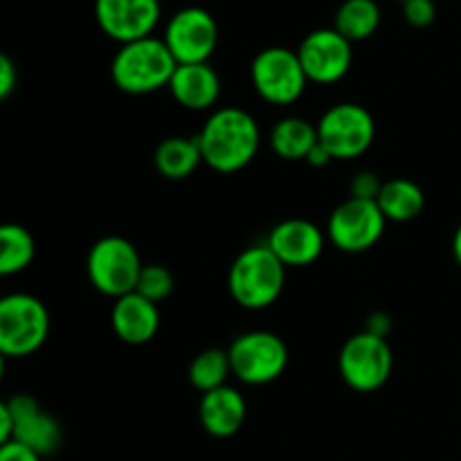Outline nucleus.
Wrapping results in <instances>:
<instances>
[{
	"label": "nucleus",
	"mask_w": 461,
	"mask_h": 461,
	"mask_svg": "<svg viewBox=\"0 0 461 461\" xmlns=\"http://www.w3.org/2000/svg\"><path fill=\"white\" fill-rule=\"evenodd\" d=\"M203 165L219 174H237L255 160L261 147V131L255 117L237 106L212 113L196 135Z\"/></svg>",
	"instance_id": "f257e3e1"
},
{
	"label": "nucleus",
	"mask_w": 461,
	"mask_h": 461,
	"mask_svg": "<svg viewBox=\"0 0 461 461\" xmlns=\"http://www.w3.org/2000/svg\"><path fill=\"white\" fill-rule=\"evenodd\" d=\"M176 63L167 43L156 36L124 43L111 63L113 84L126 95H151L160 88H169Z\"/></svg>",
	"instance_id": "f03ea898"
},
{
	"label": "nucleus",
	"mask_w": 461,
	"mask_h": 461,
	"mask_svg": "<svg viewBox=\"0 0 461 461\" xmlns=\"http://www.w3.org/2000/svg\"><path fill=\"white\" fill-rule=\"evenodd\" d=\"M286 286V266L268 246H252L232 261L228 273L230 295L248 311L273 306Z\"/></svg>",
	"instance_id": "7ed1b4c3"
},
{
	"label": "nucleus",
	"mask_w": 461,
	"mask_h": 461,
	"mask_svg": "<svg viewBox=\"0 0 461 461\" xmlns=\"http://www.w3.org/2000/svg\"><path fill=\"white\" fill-rule=\"evenodd\" d=\"M50 333V315L43 302L27 293H12L0 300V351L7 358H23L43 347Z\"/></svg>",
	"instance_id": "20e7f679"
},
{
	"label": "nucleus",
	"mask_w": 461,
	"mask_h": 461,
	"mask_svg": "<svg viewBox=\"0 0 461 461\" xmlns=\"http://www.w3.org/2000/svg\"><path fill=\"white\" fill-rule=\"evenodd\" d=\"M144 264L133 243L124 237H104L90 248L86 270L102 295L120 297L135 293Z\"/></svg>",
	"instance_id": "39448f33"
},
{
	"label": "nucleus",
	"mask_w": 461,
	"mask_h": 461,
	"mask_svg": "<svg viewBox=\"0 0 461 461\" xmlns=\"http://www.w3.org/2000/svg\"><path fill=\"white\" fill-rule=\"evenodd\" d=\"M250 79L257 95L273 106H291L304 95L309 77L302 68L297 50L273 45L252 59Z\"/></svg>",
	"instance_id": "423d86ee"
},
{
	"label": "nucleus",
	"mask_w": 461,
	"mask_h": 461,
	"mask_svg": "<svg viewBox=\"0 0 461 461\" xmlns=\"http://www.w3.org/2000/svg\"><path fill=\"white\" fill-rule=\"evenodd\" d=\"M320 144L331 153L333 160L360 158L376 138L372 113L354 102H342L329 108L318 124Z\"/></svg>",
	"instance_id": "0eeeda50"
},
{
	"label": "nucleus",
	"mask_w": 461,
	"mask_h": 461,
	"mask_svg": "<svg viewBox=\"0 0 461 461\" xmlns=\"http://www.w3.org/2000/svg\"><path fill=\"white\" fill-rule=\"evenodd\" d=\"M232 374L246 385H268L288 367V347L277 333L248 331L228 349Z\"/></svg>",
	"instance_id": "6e6552de"
},
{
	"label": "nucleus",
	"mask_w": 461,
	"mask_h": 461,
	"mask_svg": "<svg viewBox=\"0 0 461 461\" xmlns=\"http://www.w3.org/2000/svg\"><path fill=\"white\" fill-rule=\"evenodd\" d=\"M338 367H340L342 381L351 390L367 394V392L381 390L390 381L394 356L385 338L360 331L342 345Z\"/></svg>",
	"instance_id": "1a4fd4ad"
},
{
	"label": "nucleus",
	"mask_w": 461,
	"mask_h": 461,
	"mask_svg": "<svg viewBox=\"0 0 461 461\" xmlns=\"http://www.w3.org/2000/svg\"><path fill=\"white\" fill-rule=\"evenodd\" d=\"M387 219L376 201L347 198L329 216L327 237L338 250L358 255L381 241Z\"/></svg>",
	"instance_id": "9d476101"
},
{
	"label": "nucleus",
	"mask_w": 461,
	"mask_h": 461,
	"mask_svg": "<svg viewBox=\"0 0 461 461\" xmlns=\"http://www.w3.org/2000/svg\"><path fill=\"white\" fill-rule=\"evenodd\" d=\"M162 41L176 63H210L219 45V23L207 9L185 7L169 18Z\"/></svg>",
	"instance_id": "9b49d317"
},
{
	"label": "nucleus",
	"mask_w": 461,
	"mask_h": 461,
	"mask_svg": "<svg viewBox=\"0 0 461 461\" xmlns=\"http://www.w3.org/2000/svg\"><path fill=\"white\" fill-rule=\"evenodd\" d=\"M302 68L313 84H336L349 72L354 61L351 41H347L336 27H324L304 36L297 48Z\"/></svg>",
	"instance_id": "f8f14e48"
},
{
	"label": "nucleus",
	"mask_w": 461,
	"mask_h": 461,
	"mask_svg": "<svg viewBox=\"0 0 461 461\" xmlns=\"http://www.w3.org/2000/svg\"><path fill=\"white\" fill-rule=\"evenodd\" d=\"M95 18L108 39L133 43L147 39L160 23V0H95Z\"/></svg>",
	"instance_id": "ddd939ff"
},
{
	"label": "nucleus",
	"mask_w": 461,
	"mask_h": 461,
	"mask_svg": "<svg viewBox=\"0 0 461 461\" xmlns=\"http://www.w3.org/2000/svg\"><path fill=\"white\" fill-rule=\"evenodd\" d=\"M5 410L14 419V439L27 446L41 457L57 453L61 446V426L52 414L45 412L39 401L30 394H16L5 401Z\"/></svg>",
	"instance_id": "4468645a"
},
{
	"label": "nucleus",
	"mask_w": 461,
	"mask_h": 461,
	"mask_svg": "<svg viewBox=\"0 0 461 461\" xmlns=\"http://www.w3.org/2000/svg\"><path fill=\"white\" fill-rule=\"evenodd\" d=\"M266 246L286 268H302L320 259L324 250V232L306 219H286L275 225Z\"/></svg>",
	"instance_id": "2eb2a0df"
},
{
	"label": "nucleus",
	"mask_w": 461,
	"mask_h": 461,
	"mask_svg": "<svg viewBox=\"0 0 461 461\" xmlns=\"http://www.w3.org/2000/svg\"><path fill=\"white\" fill-rule=\"evenodd\" d=\"M111 322L113 331L122 342L147 345L160 329V311H158L156 302L147 300L140 293H129V295L115 300Z\"/></svg>",
	"instance_id": "dca6fc26"
},
{
	"label": "nucleus",
	"mask_w": 461,
	"mask_h": 461,
	"mask_svg": "<svg viewBox=\"0 0 461 461\" xmlns=\"http://www.w3.org/2000/svg\"><path fill=\"white\" fill-rule=\"evenodd\" d=\"M169 93L187 111H210L221 97V77L210 63H185L176 68Z\"/></svg>",
	"instance_id": "f3484780"
},
{
	"label": "nucleus",
	"mask_w": 461,
	"mask_h": 461,
	"mask_svg": "<svg viewBox=\"0 0 461 461\" xmlns=\"http://www.w3.org/2000/svg\"><path fill=\"white\" fill-rule=\"evenodd\" d=\"M246 399L241 392L228 385L203 394L198 403V419H201L203 430L216 439H228L237 435L246 421Z\"/></svg>",
	"instance_id": "a211bd4d"
},
{
	"label": "nucleus",
	"mask_w": 461,
	"mask_h": 461,
	"mask_svg": "<svg viewBox=\"0 0 461 461\" xmlns=\"http://www.w3.org/2000/svg\"><path fill=\"white\" fill-rule=\"evenodd\" d=\"M153 165L165 178L183 180L189 178L198 165H203V153L198 138H185V135H174L158 144L153 153Z\"/></svg>",
	"instance_id": "6ab92c4d"
},
{
	"label": "nucleus",
	"mask_w": 461,
	"mask_h": 461,
	"mask_svg": "<svg viewBox=\"0 0 461 461\" xmlns=\"http://www.w3.org/2000/svg\"><path fill=\"white\" fill-rule=\"evenodd\" d=\"M376 203L387 221L408 223V221H414L421 214L423 207H426V196H423V189L414 180L392 178L383 183Z\"/></svg>",
	"instance_id": "aec40b11"
},
{
	"label": "nucleus",
	"mask_w": 461,
	"mask_h": 461,
	"mask_svg": "<svg viewBox=\"0 0 461 461\" xmlns=\"http://www.w3.org/2000/svg\"><path fill=\"white\" fill-rule=\"evenodd\" d=\"M318 142V126L302 117H284L270 131V147L284 160H306Z\"/></svg>",
	"instance_id": "412c9836"
},
{
	"label": "nucleus",
	"mask_w": 461,
	"mask_h": 461,
	"mask_svg": "<svg viewBox=\"0 0 461 461\" xmlns=\"http://www.w3.org/2000/svg\"><path fill=\"white\" fill-rule=\"evenodd\" d=\"M333 27L351 43L369 39L381 27V7L376 0H345L338 7Z\"/></svg>",
	"instance_id": "4be33fe9"
},
{
	"label": "nucleus",
	"mask_w": 461,
	"mask_h": 461,
	"mask_svg": "<svg viewBox=\"0 0 461 461\" xmlns=\"http://www.w3.org/2000/svg\"><path fill=\"white\" fill-rule=\"evenodd\" d=\"M36 243L27 228L18 223H5L0 228V275H18L34 261Z\"/></svg>",
	"instance_id": "5701e85b"
},
{
	"label": "nucleus",
	"mask_w": 461,
	"mask_h": 461,
	"mask_svg": "<svg viewBox=\"0 0 461 461\" xmlns=\"http://www.w3.org/2000/svg\"><path fill=\"white\" fill-rule=\"evenodd\" d=\"M230 374H232L230 354L223 349L201 351L189 365V383L203 394L223 387Z\"/></svg>",
	"instance_id": "b1692460"
},
{
	"label": "nucleus",
	"mask_w": 461,
	"mask_h": 461,
	"mask_svg": "<svg viewBox=\"0 0 461 461\" xmlns=\"http://www.w3.org/2000/svg\"><path fill=\"white\" fill-rule=\"evenodd\" d=\"M135 293L160 304V302H165L174 293V275L160 264H147L142 273H140Z\"/></svg>",
	"instance_id": "393cba45"
},
{
	"label": "nucleus",
	"mask_w": 461,
	"mask_h": 461,
	"mask_svg": "<svg viewBox=\"0 0 461 461\" xmlns=\"http://www.w3.org/2000/svg\"><path fill=\"white\" fill-rule=\"evenodd\" d=\"M403 18L410 27L426 30L437 21V5L435 0H405Z\"/></svg>",
	"instance_id": "a878e982"
},
{
	"label": "nucleus",
	"mask_w": 461,
	"mask_h": 461,
	"mask_svg": "<svg viewBox=\"0 0 461 461\" xmlns=\"http://www.w3.org/2000/svg\"><path fill=\"white\" fill-rule=\"evenodd\" d=\"M383 189V180L374 171H358L349 185L351 198H363V201H376Z\"/></svg>",
	"instance_id": "bb28decb"
},
{
	"label": "nucleus",
	"mask_w": 461,
	"mask_h": 461,
	"mask_svg": "<svg viewBox=\"0 0 461 461\" xmlns=\"http://www.w3.org/2000/svg\"><path fill=\"white\" fill-rule=\"evenodd\" d=\"M16 86H18L16 63H14L7 54H0V97L7 99L9 95L16 90Z\"/></svg>",
	"instance_id": "cd10ccee"
},
{
	"label": "nucleus",
	"mask_w": 461,
	"mask_h": 461,
	"mask_svg": "<svg viewBox=\"0 0 461 461\" xmlns=\"http://www.w3.org/2000/svg\"><path fill=\"white\" fill-rule=\"evenodd\" d=\"M39 453H34L27 446L18 444V441H7L0 446V461H41Z\"/></svg>",
	"instance_id": "c85d7f7f"
},
{
	"label": "nucleus",
	"mask_w": 461,
	"mask_h": 461,
	"mask_svg": "<svg viewBox=\"0 0 461 461\" xmlns=\"http://www.w3.org/2000/svg\"><path fill=\"white\" fill-rule=\"evenodd\" d=\"M390 329H392L390 318H387L385 313H381V311H378V313L369 315L367 329H365V331L374 333V336H378V338H387V333H390Z\"/></svg>",
	"instance_id": "c756f323"
},
{
	"label": "nucleus",
	"mask_w": 461,
	"mask_h": 461,
	"mask_svg": "<svg viewBox=\"0 0 461 461\" xmlns=\"http://www.w3.org/2000/svg\"><path fill=\"white\" fill-rule=\"evenodd\" d=\"M331 160H333L331 153H329L320 142L315 144V149L309 153V158H306V162H309L311 167H327Z\"/></svg>",
	"instance_id": "7c9ffc66"
},
{
	"label": "nucleus",
	"mask_w": 461,
	"mask_h": 461,
	"mask_svg": "<svg viewBox=\"0 0 461 461\" xmlns=\"http://www.w3.org/2000/svg\"><path fill=\"white\" fill-rule=\"evenodd\" d=\"M453 255H455V261H457L459 268H461V223H459V228L455 230V237H453Z\"/></svg>",
	"instance_id": "2f4dec72"
},
{
	"label": "nucleus",
	"mask_w": 461,
	"mask_h": 461,
	"mask_svg": "<svg viewBox=\"0 0 461 461\" xmlns=\"http://www.w3.org/2000/svg\"><path fill=\"white\" fill-rule=\"evenodd\" d=\"M394 3H401V5H403V3H405V0H394Z\"/></svg>",
	"instance_id": "473e14b6"
}]
</instances>
